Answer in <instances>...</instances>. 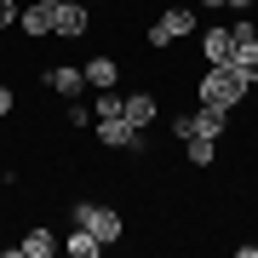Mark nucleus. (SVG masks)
<instances>
[{
    "label": "nucleus",
    "mask_w": 258,
    "mask_h": 258,
    "mask_svg": "<svg viewBox=\"0 0 258 258\" xmlns=\"http://www.w3.org/2000/svg\"><path fill=\"white\" fill-rule=\"evenodd\" d=\"M52 252H57V235L52 230H29L18 241V258H52Z\"/></svg>",
    "instance_id": "13"
},
{
    "label": "nucleus",
    "mask_w": 258,
    "mask_h": 258,
    "mask_svg": "<svg viewBox=\"0 0 258 258\" xmlns=\"http://www.w3.org/2000/svg\"><path fill=\"white\" fill-rule=\"evenodd\" d=\"M75 224H86L103 247H115L120 235H126V218H120V207H103V201H75Z\"/></svg>",
    "instance_id": "3"
},
{
    "label": "nucleus",
    "mask_w": 258,
    "mask_h": 258,
    "mask_svg": "<svg viewBox=\"0 0 258 258\" xmlns=\"http://www.w3.org/2000/svg\"><path fill=\"white\" fill-rule=\"evenodd\" d=\"M120 115H126V120H132V126H138V132H144V126H149V120H155V115H161V103H155V92H126V103H120Z\"/></svg>",
    "instance_id": "10"
},
{
    "label": "nucleus",
    "mask_w": 258,
    "mask_h": 258,
    "mask_svg": "<svg viewBox=\"0 0 258 258\" xmlns=\"http://www.w3.org/2000/svg\"><path fill=\"white\" fill-rule=\"evenodd\" d=\"M201 57H207V63H230V57H235V35H230V29H207V35H201Z\"/></svg>",
    "instance_id": "9"
},
{
    "label": "nucleus",
    "mask_w": 258,
    "mask_h": 258,
    "mask_svg": "<svg viewBox=\"0 0 258 258\" xmlns=\"http://www.w3.org/2000/svg\"><path fill=\"white\" fill-rule=\"evenodd\" d=\"M184 161L189 166H212L218 161V138H184Z\"/></svg>",
    "instance_id": "15"
},
{
    "label": "nucleus",
    "mask_w": 258,
    "mask_h": 258,
    "mask_svg": "<svg viewBox=\"0 0 258 258\" xmlns=\"http://www.w3.org/2000/svg\"><path fill=\"white\" fill-rule=\"evenodd\" d=\"M86 86H92V92H98V86H120V57H86Z\"/></svg>",
    "instance_id": "11"
},
{
    "label": "nucleus",
    "mask_w": 258,
    "mask_h": 258,
    "mask_svg": "<svg viewBox=\"0 0 258 258\" xmlns=\"http://www.w3.org/2000/svg\"><path fill=\"white\" fill-rule=\"evenodd\" d=\"M18 23V0H0V29H12Z\"/></svg>",
    "instance_id": "19"
},
{
    "label": "nucleus",
    "mask_w": 258,
    "mask_h": 258,
    "mask_svg": "<svg viewBox=\"0 0 258 258\" xmlns=\"http://www.w3.org/2000/svg\"><path fill=\"white\" fill-rule=\"evenodd\" d=\"M201 6H207V12H224V0H201Z\"/></svg>",
    "instance_id": "22"
},
{
    "label": "nucleus",
    "mask_w": 258,
    "mask_h": 258,
    "mask_svg": "<svg viewBox=\"0 0 258 258\" xmlns=\"http://www.w3.org/2000/svg\"><path fill=\"white\" fill-rule=\"evenodd\" d=\"M230 35H235V46H247V40H258V18H235V23H230Z\"/></svg>",
    "instance_id": "17"
},
{
    "label": "nucleus",
    "mask_w": 258,
    "mask_h": 258,
    "mask_svg": "<svg viewBox=\"0 0 258 258\" xmlns=\"http://www.w3.org/2000/svg\"><path fill=\"white\" fill-rule=\"evenodd\" d=\"M98 144H103V149H138V155L149 149V144H144V132L132 126L126 115H115V120H98Z\"/></svg>",
    "instance_id": "6"
},
{
    "label": "nucleus",
    "mask_w": 258,
    "mask_h": 258,
    "mask_svg": "<svg viewBox=\"0 0 258 258\" xmlns=\"http://www.w3.org/2000/svg\"><path fill=\"white\" fill-rule=\"evenodd\" d=\"M18 29L29 40H46L52 35V0H35V6H18Z\"/></svg>",
    "instance_id": "8"
},
{
    "label": "nucleus",
    "mask_w": 258,
    "mask_h": 258,
    "mask_svg": "<svg viewBox=\"0 0 258 258\" xmlns=\"http://www.w3.org/2000/svg\"><path fill=\"white\" fill-rule=\"evenodd\" d=\"M63 252H75V258H98V252H103V241L86 230V224H75V230L63 235Z\"/></svg>",
    "instance_id": "12"
},
{
    "label": "nucleus",
    "mask_w": 258,
    "mask_h": 258,
    "mask_svg": "<svg viewBox=\"0 0 258 258\" xmlns=\"http://www.w3.org/2000/svg\"><path fill=\"white\" fill-rule=\"evenodd\" d=\"M120 103H126V92H115V86H98V98H92V120H115V115H120Z\"/></svg>",
    "instance_id": "14"
},
{
    "label": "nucleus",
    "mask_w": 258,
    "mask_h": 258,
    "mask_svg": "<svg viewBox=\"0 0 258 258\" xmlns=\"http://www.w3.org/2000/svg\"><path fill=\"white\" fill-rule=\"evenodd\" d=\"M86 29H92V12H86L81 0H57L52 6V35L57 40H81Z\"/></svg>",
    "instance_id": "5"
},
{
    "label": "nucleus",
    "mask_w": 258,
    "mask_h": 258,
    "mask_svg": "<svg viewBox=\"0 0 258 258\" xmlns=\"http://www.w3.org/2000/svg\"><path fill=\"white\" fill-rule=\"evenodd\" d=\"M230 63H235L241 75H247V86H258V40H247V46H235V57H230Z\"/></svg>",
    "instance_id": "16"
},
{
    "label": "nucleus",
    "mask_w": 258,
    "mask_h": 258,
    "mask_svg": "<svg viewBox=\"0 0 258 258\" xmlns=\"http://www.w3.org/2000/svg\"><path fill=\"white\" fill-rule=\"evenodd\" d=\"M12 103H18V92H12V86H6V81H0V120H6V115H12Z\"/></svg>",
    "instance_id": "20"
},
{
    "label": "nucleus",
    "mask_w": 258,
    "mask_h": 258,
    "mask_svg": "<svg viewBox=\"0 0 258 258\" xmlns=\"http://www.w3.org/2000/svg\"><path fill=\"white\" fill-rule=\"evenodd\" d=\"M40 86H52V92L57 98H81L86 92V69H75V63H57V69H46V75H40Z\"/></svg>",
    "instance_id": "7"
},
{
    "label": "nucleus",
    "mask_w": 258,
    "mask_h": 258,
    "mask_svg": "<svg viewBox=\"0 0 258 258\" xmlns=\"http://www.w3.org/2000/svg\"><path fill=\"white\" fill-rule=\"evenodd\" d=\"M52 6H57V0H52Z\"/></svg>",
    "instance_id": "23"
},
{
    "label": "nucleus",
    "mask_w": 258,
    "mask_h": 258,
    "mask_svg": "<svg viewBox=\"0 0 258 258\" xmlns=\"http://www.w3.org/2000/svg\"><path fill=\"white\" fill-rule=\"evenodd\" d=\"M63 120H69L75 132H81V126H92V115H86V103H81V98H69V109H63Z\"/></svg>",
    "instance_id": "18"
},
{
    "label": "nucleus",
    "mask_w": 258,
    "mask_h": 258,
    "mask_svg": "<svg viewBox=\"0 0 258 258\" xmlns=\"http://www.w3.org/2000/svg\"><path fill=\"white\" fill-rule=\"evenodd\" d=\"M195 23H201V18H195L189 6H166L161 18H155V23L144 29V46H149V52H166V46H172V40L195 35Z\"/></svg>",
    "instance_id": "2"
},
{
    "label": "nucleus",
    "mask_w": 258,
    "mask_h": 258,
    "mask_svg": "<svg viewBox=\"0 0 258 258\" xmlns=\"http://www.w3.org/2000/svg\"><path fill=\"white\" fill-rule=\"evenodd\" d=\"M224 126H230V115H224V109H212V103L172 115V138H178V144H184V138H224Z\"/></svg>",
    "instance_id": "4"
},
{
    "label": "nucleus",
    "mask_w": 258,
    "mask_h": 258,
    "mask_svg": "<svg viewBox=\"0 0 258 258\" xmlns=\"http://www.w3.org/2000/svg\"><path fill=\"white\" fill-rule=\"evenodd\" d=\"M258 0H224V12H252Z\"/></svg>",
    "instance_id": "21"
},
{
    "label": "nucleus",
    "mask_w": 258,
    "mask_h": 258,
    "mask_svg": "<svg viewBox=\"0 0 258 258\" xmlns=\"http://www.w3.org/2000/svg\"><path fill=\"white\" fill-rule=\"evenodd\" d=\"M195 98L212 103V109H224V115H235L241 103H247V75L235 63H207V75L195 81Z\"/></svg>",
    "instance_id": "1"
}]
</instances>
